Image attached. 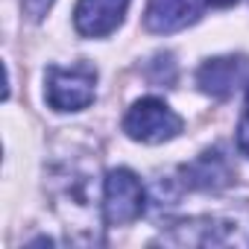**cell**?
Masks as SVG:
<instances>
[{
  "mask_svg": "<svg viewBox=\"0 0 249 249\" xmlns=\"http://www.w3.org/2000/svg\"><path fill=\"white\" fill-rule=\"evenodd\" d=\"M211 3H217V6H231L234 0H211Z\"/></svg>",
  "mask_w": 249,
  "mask_h": 249,
  "instance_id": "obj_11",
  "label": "cell"
},
{
  "mask_svg": "<svg viewBox=\"0 0 249 249\" xmlns=\"http://www.w3.org/2000/svg\"><path fill=\"white\" fill-rule=\"evenodd\" d=\"M147 211V191L141 179L126 170V167H114L103 179V220L108 226H129L141 220Z\"/></svg>",
  "mask_w": 249,
  "mask_h": 249,
  "instance_id": "obj_2",
  "label": "cell"
},
{
  "mask_svg": "<svg viewBox=\"0 0 249 249\" xmlns=\"http://www.w3.org/2000/svg\"><path fill=\"white\" fill-rule=\"evenodd\" d=\"M179 176H182L185 188H191V191H223L234 182V167H231L229 156L214 147V150L199 153L194 161L182 164Z\"/></svg>",
  "mask_w": 249,
  "mask_h": 249,
  "instance_id": "obj_4",
  "label": "cell"
},
{
  "mask_svg": "<svg viewBox=\"0 0 249 249\" xmlns=\"http://www.w3.org/2000/svg\"><path fill=\"white\" fill-rule=\"evenodd\" d=\"M150 82L156 85H173L176 82V62L170 53H159L153 62H150V71H147Z\"/></svg>",
  "mask_w": 249,
  "mask_h": 249,
  "instance_id": "obj_8",
  "label": "cell"
},
{
  "mask_svg": "<svg viewBox=\"0 0 249 249\" xmlns=\"http://www.w3.org/2000/svg\"><path fill=\"white\" fill-rule=\"evenodd\" d=\"M97 97V68L76 62L71 68L50 65L44 73V100L53 111H82Z\"/></svg>",
  "mask_w": 249,
  "mask_h": 249,
  "instance_id": "obj_1",
  "label": "cell"
},
{
  "mask_svg": "<svg viewBox=\"0 0 249 249\" xmlns=\"http://www.w3.org/2000/svg\"><path fill=\"white\" fill-rule=\"evenodd\" d=\"M237 150L249 159V85H246V106H243V114L237 123Z\"/></svg>",
  "mask_w": 249,
  "mask_h": 249,
  "instance_id": "obj_9",
  "label": "cell"
},
{
  "mask_svg": "<svg viewBox=\"0 0 249 249\" xmlns=\"http://www.w3.org/2000/svg\"><path fill=\"white\" fill-rule=\"evenodd\" d=\"M182 117L159 97H144L132 103V108L123 117V132L141 144H164L182 132Z\"/></svg>",
  "mask_w": 249,
  "mask_h": 249,
  "instance_id": "obj_3",
  "label": "cell"
},
{
  "mask_svg": "<svg viewBox=\"0 0 249 249\" xmlns=\"http://www.w3.org/2000/svg\"><path fill=\"white\" fill-rule=\"evenodd\" d=\"M208 0H150L144 24L150 33H179L191 24L199 21V15L205 12Z\"/></svg>",
  "mask_w": 249,
  "mask_h": 249,
  "instance_id": "obj_6",
  "label": "cell"
},
{
  "mask_svg": "<svg viewBox=\"0 0 249 249\" xmlns=\"http://www.w3.org/2000/svg\"><path fill=\"white\" fill-rule=\"evenodd\" d=\"M21 3H24V15H27L30 21H41V18L50 12L53 0H21Z\"/></svg>",
  "mask_w": 249,
  "mask_h": 249,
  "instance_id": "obj_10",
  "label": "cell"
},
{
  "mask_svg": "<svg viewBox=\"0 0 249 249\" xmlns=\"http://www.w3.org/2000/svg\"><path fill=\"white\" fill-rule=\"evenodd\" d=\"M243 76H246V59L243 56H217V59H208L196 71V85L202 94L226 100L240 85Z\"/></svg>",
  "mask_w": 249,
  "mask_h": 249,
  "instance_id": "obj_7",
  "label": "cell"
},
{
  "mask_svg": "<svg viewBox=\"0 0 249 249\" xmlns=\"http://www.w3.org/2000/svg\"><path fill=\"white\" fill-rule=\"evenodd\" d=\"M129 9V0H79L73 9V27L85 38L111 36Z\"/></svg>",
  "mask_w": 249,
  "mask_h": 249,
  "instance_id": "obj_5",
  "label": "cell"
}]
</instances>
